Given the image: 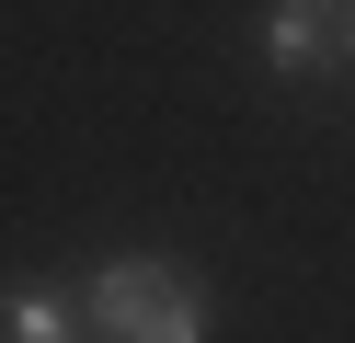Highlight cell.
I'll list each match as a JSON object with an SVG mask.
<instances>
[{
    "label": "cell",
    "instance_id": "3",
    "mask_svg": "<svg viewBox=\"0 0 355 343\" xmlns=\"http://www.w3.org/2000/svg\"><path fill=\"white\" fill-rule=\"evenodd\" d=\"M0 343H80V297L69 286H12L0 297Z\"/></svg>",
    "mask_w": 355,
    "mask_h": 343
},
{
    "label": "cell",
    "instance_id": "2",
    "mask_svg": "<svg viewBox=\"0 0 355 343\" xmlns=\"http://www.w3.org/2000/svg\"><path fill=\"white\" fill-rule=\"evenodd\" d=\"M263 69H286V80L355 69V0H275L263 12Z\"/></svg>",
    "mask_w": 355,
    "mask_h": 343
},
{
    "label": "cell",
    "instance_id": "1",
    "mask_svg": "<svg viewBox=\"0 0 355 343\" xmlns=\"http://www.w3.org/2000/svg\"><path fill=\"white\" fill-rule=\"evenodd\" d=\"M80 332L92 343H207V297H195V274L149 263V252H115L80 286Z\"/></svg>",
    "mask_w": 355,
    "mask_h": 343
}]
</instances>
